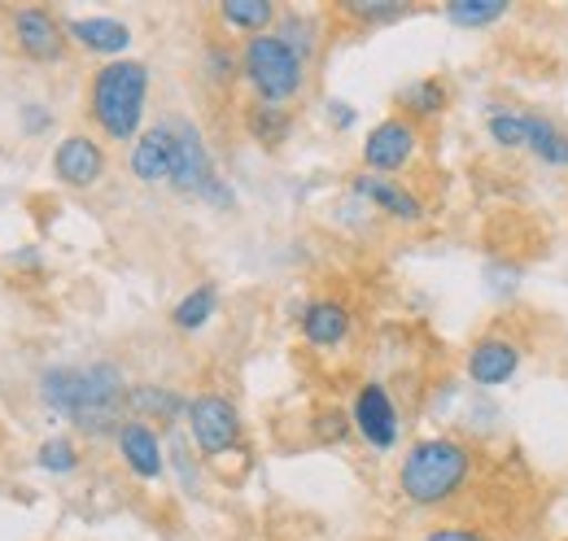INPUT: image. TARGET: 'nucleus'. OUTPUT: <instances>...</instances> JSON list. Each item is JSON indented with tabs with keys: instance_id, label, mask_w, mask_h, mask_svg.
I'll return each mask as SVG.
<instances>
[{
	"instance_id": "f257e3e1",
	"label": "nucleus",
	"mask_w": 568,
	"mask_h": 541,
	"mask_svg": "<svg viewBox=\"0 0 568 541\" xmlns=\"http://www.w3.org/2000/svg\"><path fill=\"white\" fill-rule=\"evenodd\" d=\"M128 376L114 363L49 367L40 371V402L74 423L83 437H119L128 423Z\"/></svg>"
},
{
	"instance_id": "f03ea898",
	"label": "nucleus",
	"mask_w": 568,
	"mask_h": 541,
	"mask_svg": "<svg viewBox=\"0 0 568 541\" xmlns=\"http://www.w3.org/2000/svg\"><path fill=\"white\" fill-rule=\"evenodd\" d=\"M477 472V450L455 437V432H433L407 446L403 463H398V493L412 502V507H450Z\"/></svg>"
},
{
	"instance_id": "7ed1b4c3",
	"label": "nucleus",
	"mask_w": 568,
	"mask_h": 541,
	"mask_svg": "<svg viewBox=\"0 0 568 541\" xmlns=\"http://www.w3.org/2000/svg\"><path fill=\"white\" fill-rule=\"evenodd\" d=\"M144 101H149V67L144 62L119 58V62H105L92 74L88 114L105 140H119V144L132 140L136 144L144 123Z\"/></svg>"
},
{
	"instance_id": "20e7f679",
	"label": "nucleus",
	"mask_w": 568,
	"mask_h": 541,
	"mask_svg": "<svg viewBox=\"0 0 568 541\" xmlns=\"http://www.w3.org/2000/svg\"><path fill=\"white\" fill-rule=\"evenodd\" d=\"M241 79L250 83L254 101L267 105H288L306 92V62L284 44L276 31L245 40L241 49Z\"/></svg>"
},
{
	"instance_id": "39448f33",
	"label": "nucleus",
	"mask_w": 568,
	"mask_h": 541,
	"mask_svg": "<svg viewBox=\"0 0 568 541\" xmlns=\"http://www.w3.org/2000/svg\"><path fill=\"white\" fill-rule=\"evenodd\" d=\"M171 127V144H175V157H171V188L184 193V197H202L211 202L214 210H232L236 205V193L227 188V180L214 171L211 149L197 132V123L189 119H166Z\"/></svg>"
},
{
	"instance_id": "423d86ee",
	"label": "nucleus",
	"mask_w": 568,
	"mask_h": 541,
	"mask_svg": "<svg viewBox=\"0 0 568 541\" xmlns=\"http://www.w3.org/2000/svg\"><path fill=\"white\" fill-rule=\"evenodd\" d=\"M184 419H189V437H193V446H197L202 459L232 455L241 446V437H245L241 410H236L232 398H223V394H197V398H189V415Z\"/></svg>"
},
{
	"instance_id": "0eeeda50",
	"label": "nucleus",
	"mask_w": 568,
	"mask_h": 541,
	"mask_svg": "<svg viewBox=\"0 0 568 541\" xmlns=\"http://www.w3.org/2000/svg\"><path fill=\"white\" fill-rule=\"evenodd\" d=\"M9 35H13V49L27 58V62H62L67 58V22L44 9V4H18L9 9Z\"/></svg>"
},
{
	"instance_id": "6e6552de",
	"label": "nucleus",
	"mask_w": 568,
	"mask_h": 541,
	"mask_svg": "<svg viewBox=\"0 0 568 541\" xmlns=\"http://www.w3.org/2000/svg\"><path fill=\"white\" fill-rule=\"evenodd\" d=\"M420 153V123H412V119H403V114H394V119H381L367 140H363V166L372 171V175H398V171H407L412 166V157Z\"/></svg>"
},
{
	"instance_id": "1a4fd4ad",
	"label": "nucleus",
	"mask_w": 568,
	"mask_h": 541,
	"mask_svg": "<svg viewBox=\"0 0 568 541\" xmlns=\"http://www.w3.org/2000/svg\"><path fill=\"white\" fill-rule=\"evenodd\" d=\"M520 363H525V340L516 333H486L473 340L464 371L477 389H503L520 371Z\"/></svg>"
},
{
	"instance_id": "9d476101",
	"label": "nucleus",
	"mask_w": 568,
	"mask_h": 541,
	"mask_svg": "<svg viewBox=\"0 0 568 541\" xmlns=\"http://www.w3.org/2000/svg\"><path fill=\"white\" fill-rule=\"evenodd\" d=\"M351 423L372 450H394L398 432H403V415H398V406H394L389 389L381 380H363L355 406H351Z\"/></svg>"
},
{
	"instance_id": "9b49d317",
	"label": "nucleus",
	"mask_w": 568,
	"mask_h": 541,
	"mask_svg": "<svg viewBox=\"0 0 568 541\" xmlns=\"http://www.w3.org/2000/svg\"><path fill=\"white\" fill-rule=\"evenodd\" d=\"M351 193H355L363 205H372V210H381L385 218L407 223V227H416V223H425V218H428L425 202H420V197H416L407 184H398V180H389V175L358 171L355 180H351Z\"/></svg>"
},
{
	"instance_id": "f8f14e48",
	"label": "nucleus",
	"mask_w": 568,
	"mask_h": 541,
	"mask_svg": "<svg viewBox=\"0 0 568 541\" xmlns=\"http://www.w3.org/2000/svg\"><path fill=\"white\" fill-rule=\"evenodd\" d=\"M53 175L67 188H97L105 180V149L101 140H92L88 132H71L58 149H53Z\"/></svg>"
},
{
	"instance_id": "ddd939ff",
	"label": "nucleus",
	"mask_w": 568,
	"mask_h": 541,
	"mask_svg": "<svg viewBox=\"0 0 568 541\" xmlns=\"http://www.w3.org/2000/svg\"><path fill=\"white\" fill-rule=\"evenodd\" d=\"M119 459L123 468L136 476V480H158L166 472V455H162V437L153 423H141V419H128L119 428Z\"/></svg>"
},
{
	"instance_id": "4468645a",
	"label": "nucleus",
	"mask_w": 568,
	"mask_h": 541,
	"mask_svg": "<svg viewBox=\"0 0 568 541\" xmlns=\"http://www.w3.org/2000/svg\"><path fill=\"white\" fill-rule=\"evenodd\" d=\"M297 324H302L306 345H315V349H337L342 340L351 337V306L337 302V297H315V302L302 306Z\"/></svg>"
},
{
	"instance_id": "2eb2a0df",
	"label": "nucleus",
	"mask_w": 568,
	"mask_h": 541,
	"mask_svg": "<svg viewBox=\"0 0 568 541\" xmlns=\"http://www.w3.org/2000/svg\"><path fill=\"white\" fill-rule=\"evenodd\" d=\"M67 35H71L79 49L88 53H105L119 62V53L132 44V27L119 22V18H67Z\"/></svg>"
},
{
	"instance_id": "dca6fc26",
	"label": "nucleus",
	"mask_w": 568,
	"mask_h": 541,
	"mask_svg": "<svg viewBox=\"0 0 568 541\" xmlns=\"http://www.w3.org/2000/svg\"><path fill=\"white\" fill-rule=\"evenodd\" d=\"M171 157H175L171 127L158 123V127L141 132V140L132 144V175L141 184H171Z\"/></svg>"
},
{
	"instance_id": "f3484780",
	"label": "nucleus",
	"mask_w": 568,
	"mask_h": 541,
	"mask_svg": "<svg viewBox=\"0 0 568 541\" xmlns=\"http://www.w3.org/2000/svg\"><path fill=\"white\" fill-rule=\"evenodd\" d=\"M128 415L141 419V423H162V428H175L184 415H189V398L166 389V385H132L128 389Z\"/></svg>"
},
{
	"instance_id": "a211bd4d",
	"label": "nucleus",
	"mask_w": 568,
	"mask_h": 541,
	"mask_svg": "<svg viewBox=\"0 0 568 541\" xmlns=\"http://www.w3.org/2000/svg\"><path fill=\"white\" fill-rule=\"evenodd\" d=\"M446 105H450V88L442 83V79H412L407 88H398V110H403V119H412V123H428V119H442L446 114Z\"/></svg>"
},
{
	"instance_id": "6ab92c4d",
	"label": "nucleus",
	"mask_w": 568,
	"mask_h": 541,
	"mask_svg": "<svg viewBox=\"0 0 568 541\" xmlns=\"http://www.w3.org/2000/svg\"><path fill=\"white\" fill-rule=\"evenodd\" d=\"M245 132H250V140H258L263 149H281L284 140L293 135V110L288 105L254 101V105H245Z\"/></svg>"
},
{
	"instance_id": "aec40b11",
	"label": "nucleus",
	"mask_w": 568,
	"mask_h": 541,
	"mask_svg": "<svg viewBox=\"0 0 568 541\" xmlns=\"http://www.w3.org/2000/svg\"><path fill=\"white\" fill-rule=\"evenodd\" d=\"M281 13H276V4L272 0H223L219 4V22L223 27H232V31H241V35H267V27L276 22Z\"/></svg>"
},
{
	"instance_id": "412c9836",
	"label": "nucleus",
	"mask_w": 568,
	"mask_h": 541,
	"mask_svg": "<svg viewBox=\"0 0 568 541\" xmlns=\"http://www.w3.org/2000/svg\"><path fill=\"white\" fill-rule=\"evenodd\" d=\"M214 315H219V288H214L211 279H206V284L189 288V293L175 302V310H171V324H175L180 333H202V328L211 324Z\"/></svg>"
},
{
	"instance_id": "4be33fe9",
	"label": "nucleus",
	"mask_w": 568,
	"mask_h": 541,
	"mask_svg": "<svg viewBox=\"0 0 568 541\" xmlns=\"http://www.w3.org/2000/svg\"><path fill=\"white\" fill-rule=\"evenodd\" d=\"M525 127H529L525 149H529L538 162H547V166H565L568 171V132L565 127H556V123L542 119V114H525Z\"/></svg>"
},
{
	"instance_id": "5701e85b",
	"label": "nucleus",
	"mask_w": 568,
	"mask_h": 541,
	"mask_svg": "<svg viewBox=\"0 0 568 541\" xmlns=\"http://www.w3.org/2000/svg\"><path fill=\"white\" fill-rule=\"evenodd\" d=\"M281 27H276V35H281L284 44L311 67L315 62V53H320V18L315 13H302V9H288V13H281L276 18Z\"/></svg>"
},
{
	"instance_id": "b1692460",
	"label": "nucleus",
	"mask_w": 568,
	"mask_h": 541,
	"mask_svg": "<svg viewBox=\"0 0 568 541\" xmlns=\"http://www.w3.org/2000/svg\"><path fill=\"white\" fill-rule=\"evenodd\" d=\"M507 0H450L442 13H446V22H455V27H464V31H481V27H495L507 18Z\"/></svg>"
},
{
	"instance_id": "393cba45",
	"label": "nucleus",
	"mask_w": 568,
	"mask_h": 541,
	"mask_svg": "<svg viewBox=\"0 0 568 541\" xmlns=\"http://www.w3.org/2000/svg\"><path fill=\"white\" fill-rule=\"evenodd\" d=\"M337 13L358 22V27H385V22L407 18L412 4L407 0H337Z\"/></svg>"
},
{
	"instance_id": "a878e982",
	"label": "nucleus",
	"mask_w": 568,
	"mask_h": 541,
	"mask_svg": "<svg viewBox=\"0 0 568 541\" xmlns=\"http://www.w3.org/2000/svg\"><path fill=\"white\" fill-rule=\"evenodd\" d=\"M36 463L53 476H71L74 468H79V450H74L71 437H49V441H40Z\"/></svg>"
},
{
	"instance_id": "bb28decb",
	"label": "nucleus",
	"mask_w": 568,
	"mask_h": 541,
	"mask_svg": "<svg viewBox=\"0 0 568 541\" xmlns=\"http://www.w3.org/2000/svg\"><path fill=\"white\" fill-rule=\"evenodd\" d=\"M202 67H206V79H211L214 88H227V83H236V74H241V58H236L232 49H223L219 40H211L206 53H202Z\"/></svg>"
},
{
	"instance_id": "cd10ccee",
	"label": "nucleus",
	"mask_w": 568,
	"mask_h": 541,
	"mask_svg": "<svg viewBox=\"0 0 568 541\" xmlns=\"http://www.w3.org/2000/svg\"><path fill=\"white\" fill-rule=\"evenodd\" d=\"M490 140H495L498 149H525V140H529L525 114H511V110L490 114Z\"/></svg>"
},
{
	"instance_id": "c85d7f7f",
	"label": "nucleus",
	"mask_w": 568,
	"mask_h": 541,
	"mask_svg": "<svg viewBox=\"0 0 568 541\" xmlns=\"http://www.w3.org/2000/svg\"><path fill=\"white\" fill-rule=\"evenodd\" d=\"M416 541H495V538L486 529H477V524H433Z\"/></svg>"
},
{
	"instance_id": "c756f323",
	"label": "nucleus",
	"mask_w": 568,
	"mask_h": 541,
	"mask_svg": "<svg viewBox=\"0 0 568 541\" xmlns=\"http://www.w3.org/2000/svg\"><path fill=\"white\" fill-rule=\"evenodd\" d=\"M351 428H355V423H351L346 410H324V415L315 419V437H320V441H346Z\"/></svg>"
},
{
	"instance_id": "7c9ffc66",
	"label": "nucleus",
	"mask_w": 568,
	"mask_h": 541,
	"mask_svg": "<svg viewBox=\"0 0 568 541\" xmlns=\"http://www.w3.org/2000/svg\"><path fill=\"white\" fill-rule=\"evenodd\" d=\"M171 463H175V472L184 480V489L193 493L197 489V463H193V450H189L184 437H171Z\"/></svg>"
},
{
	"instance_id": "2f4dec72",
	"label": "nucleus",
	"mask_w": 568,
	"mask_h": 541,
	"mask_svg": "<svg viewBox=\"0 0 568 541\" xmlns=\"http://www.w3.org/2000/svg\"><path fill=\"white\" fill-rule=\"evenodd\" d=\"M49 127H53V114H49L40 101H27V105H22V132H27V135H44Z\"/></svg>"
},
{
	"instance_id": "473e14b6",
	"label": "nucleus",
	"mask_w": 568,
	"mask_h": 541,
	"mask_svg": "<svg viewBox=\"0 0 568 541\" xmlns=\"http://www.w3.org/2000/svg\"><path fill=\"white\" fill-rule=\"evenodd\" d=\"M355 119L358 114L346 105V101H328V123H333L337 132H351V127H355Z\"/></svg>"
},
{
	"instance_id": "72a5a7b5",
	"label": "nucleus",
	"mask_w": 568,
	"mask_h": 541,
	"mask_svg": "<svg viewBox=\"0 0 568 541\" xmlns=\"http://www.w3.org/2000/svg\"><path fill=\"white\" fill-rule=\"evenodd\" d=\"M490 275H495V279H490V288H495V293H511V288H516V275H520V270L516 267H490Z\"/></svg>"
},
{
	"instance_id": "f704fd0d",
	"label": "nucleus",
	"mask_w": 568,
	"mask_h": 541,
	"mask_svg": "<svg viewBox=\"0 0 568 541\" xmlns=\"http://www.w3.org/2000/svg\"><path fill=\"white\" fill-rule=\"evenodd\" d=\"M9 263H13V267L40 270V254H36V249H18V254H13V258H9Z\"/></svg>"
}]
</instances>
